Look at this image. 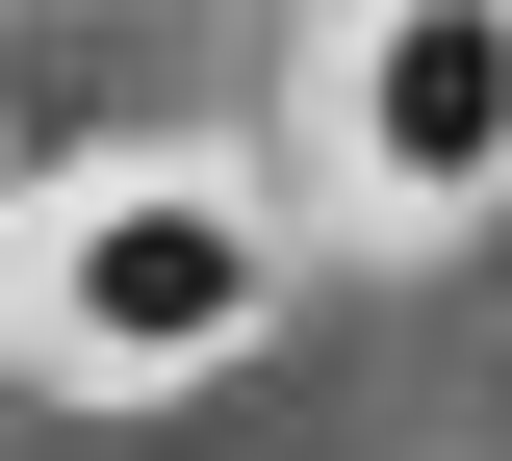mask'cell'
I'll return each mask as SVG.
<instances>
[{
  "instance_id": "cell-2",
  "label": "cell",
  "mask_w": 512,
  "mask_h": 461,
  "mask_svg": "<svg viewBox=\"0 0 512 461\" xmlns=\"http://www.w3.org/2000/svg\"><path fill=\"white\" fill-rule=\"evenodd\" d=\"M333 129H359V205H487L512 180V0H384L333 52Z\"/></svg>"
},
{
  "instance_id": "cell-1",
  "label": "cell",
  "mask_w": 512,
  "mask_h": 461,
  "mask_svg": "<svg viewBox=\"0 0 512 461\" xmlns=\"http://www.w3.org/2000/svg\"><path fill=\"white\" fill-rule=\"evenodd\" d=\"M26 333H52L77 385H205V359H256V333H282V205L205 180V154H128V180L52 205Z\"/></svg>"
}]
</instances>
